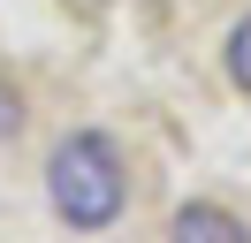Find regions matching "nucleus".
I'll list each match as a JSON object with an SVG mask.
<instances>
[{"label":"nucleus","instance_id":"7ed1b4c3","mask_svg":"<svg viewBox=\"0 0 251 243\" xmlns=\"http://www.w3.org/2000/svg\"><path fill=\"white\" fill-rule=\"evenodd\" d=\"M228 76H236V84L251 91V15H244V23L228 30Z\"/></svg>","mask_w":251,"mask_h":243},{"label":"nucleus","instance_id":"20e7f679","mask_svg":"<svg viewBox=\"0 0 251 243\" xmlns=\"http://www.w3.org/2000/svg\"><path fill=\"white\" fill-rule=\"evenodd\" d=\"M16 122H23V114H16V91H8V99H0V129L16 137Z\"/></svg>","mask_w":251,"mask_h":243},{"label":"nucleus","instance_id":"f03ea898","mask_svg":"<svg viewBox=\"0 0 251 243\" xmlns=\"http://www.w3.org/2000/svg\"><path fill=\"white\" fill-rule=\"evenodd\" d=\"M175 236L183 243H244L251 228L236 220V213H221V205H183L175 213Z\"/></svg>","mask_w":251,"mask_h":243},{"label":"nucleus","instance_id":"f257e3e1","mask_svg":"<svg viewBox=\"0 0 251 243\" xmlns=\"http://www.w3.org/2000/svg\"><path fill=\"white\" fill-rule=\"evenodd\" d=\"M122 152L107 145L99 129H76V137H61V152H53V167H46V197H53V213H61L69 228H107L114 213H122Z\"/></svg>","mask_w":251,"mask_h":243}]
</instances>
